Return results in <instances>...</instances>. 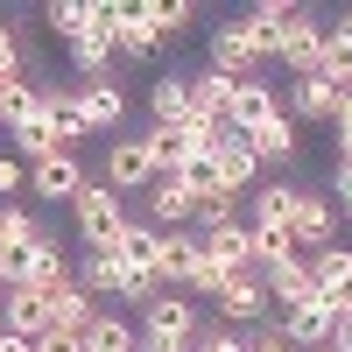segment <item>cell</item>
<instances>
[{
  "instance_id": "d6a6232c",
  "label": "cell",
  "mask_w": 352,
  "mask_h": 352,
  "mask_svg": "<svg viewBox=\"0 0 352 352\" xmlns=\"http://www.w3.org/2000/svg\"><path fill=\"white\" fill-rule=\"evenodd\" d=\"M43 240V226H36V212H21V204H8L0 212V247H14V254H28Z\"/></svg>"
},
{
  "instance_id": "ac0fdd59",
  "label": "cell",
  "mask_w": 352,
  "mask_h": 352,
  "mask_svg": "<svg viewBox=\"0 0 352 352\" xmlns=\"http://www.w3.org/2000/svg\"><path fill=\"white\" fill-rule=\"evenodd\" d=\"M289 232H296L303 254H324V247H331V204L317 197V190H303V197H296V219H289Z\"/></svg>"
},
{
  "instance_id": "ffe728a7",
  "label": "cell",
  "mask_w": 352,
  "mask_h": 352,
  "mask_svg": "<svg viewBox=\"0 0 352 352\" xmlns=\"http://www.w3.org/2000/svg\"><path fill=\"white\" fill-rule=\"evenodd\" d=\"M78 338H85V352H141V324H127L120 310H99Z\"/></svg>"
},
{
  "instance_id": "9a60e30c",
  "label": "cell",
  "mask_w": 352,
  "mask_h": 352,
  "mask_svg": "<svg viewBox=\"0 0 352 352\" xmlns=\"http://www.w3.org/2000/svg\"><path fill=\"white\" fill-rule=\"evenodd\" d=\"M247 148H254V162H296V148H303V127L289 120V113H275L268 127H254V134H240Z\"/></svg>"
},
{
  "instance_id": "4316f807",
  "label": "cell",
  "mask_w": 352,
  "mask_h": 352,
  "mask_svg": "<svg viewBox=\"0 0 352 352\" xmlns=\"http://www.w3.org/2000/svg\"><path fill=\"white\" fill-rule=\"evenodd\" d=\"M92 317H99V303L92 296H85V289L71 282V289H56V296H50V331H85V324H92Z\"/></svg>"
},
{
  "instance_id": "cb8c5ba5",
  "label": "cell",
  "mask_w": 352,
  "mask_h": 352,
  "mask_svg": "<svg viewBox=\"0 0 352 352\" xmlns=\"http://www.w3.org/2000/svg\"><path fill=\"white\" fill-rule=\"evenodd\" d=\"M190 261H197V232H162V254H155V282H162V289H184Z\"/></svg>"
},
{
  "instance_id": "7dc6e473",
  "label": "cell",
  "mask_w": 352,
  "mask_h": 352,
  "mask_svg": "<svg viewBox=\"0 0 352 352\" xmlns=\"http://www.w3.org/2000/svg\"><path fill=\"white\" fill-rule=\"evenodd\" d=\"M338 197H345V219H352V190H338Z\"/></svg>"
},
{
  "instance_id": "ba28073f",
  "label": "cell",
  "mask_w": 352,
  "mask_h": 352,
  "mask_svg": "<svg viewBox=\"0 0 352 352\" xmlns=\"http://www.w3.org/2000/svg\"><path fill=\"white\" fill-rule=\"evenodd\" d=\"M0 331H14V338H43L50 331V296H36V289H0Z\"/></svg>"
},
{
  "instance_id": "6da1fadb",
  "label": "cell",
  "mask_w": 352,
  "mask_h": 352,
  "mask_svg": "<svg viewBox=\"0 0 352 352\" xmlns=\"http://www.w3.org/2000/svg\"><path fill=\"white\" fill-rule=\"evenodd\" d=\"M197 331H204V310L184 289H162V296L141 310V352H190Z\"/></svg>"
},
{
  "instance_id": "9c48e42d",
  "label": "cell",
  "mask_w": 352,
  "mask_h": 352,
  "mask_svg": "<svg viewBox=\"0 0 352 352\" xmlns=\"http://www.w3.org/2000/svg\"><path fill=\"white\" fill-rule=\"evenodd\" d=\"M197 247H204V261L232 282V275H254V232L247 226H226V232H197Z\"/></svg>"
},
{
  "instance_id": "60d3db41",
  "label": "cell",
  "mask_w": 352,
  "mask_h": 352,
  "mask_svg": "<svg viewBox=\"0 0 352 352\" xmlns=\"http://www.w3.org/2000/svg\"><path fill=\"white\" fill-rule=\"evenodd\" d=\"M247 352H296V345H289V338L268 324V331H254V338H247Z\"/></svg>"
},
{
  "instance_id": "484cf974",
  "label": "cell",
  "mask_w": 352,
  "mask_h": 352,
  "mask_svg": "<svg viewBox=\"0 0 352 352\" xmlns=\"http://www.w3.org/2000/svg\"><path fill=\"white\" fill-rule=\"evenodd\" d=\"M43 106H50V92H43V85H21V78H8V85H0V120H8V127L43 120Z\"/></svg>"
},
{
  "instance_id": "7c38bea8",
  "label": "cell",
  "mask_w": 352,
  "mask_h": 352,
  "mask_svg": "<svg viewBox=\"0 0 352 352\" xmlns=\"http://www.w3.org/2000/svg\"><path fill=\"white\" fill-rule=\"evenodd\" d=\"M317 50H324V28L296 8V14H289V28H282V50H275V56H282L296 78H317Z\"/></svg>"
},
{
  "instance_id": "52a82bcc",
  "label": "cell",
  "mask_w": 352,
  "mask_h": 352,
  "mask_svg": "<svg viewBox=\"0 0 352 352\" xmlns=\"http://www.w3.org/2000/svg\"><path fill=\"white\" fill-rule=\"evenodd\" d=\"M71 282H78V268H71L64 240H56V232H43V240L28 247V289H36V296H56V289H71Z\"/></svg>"
},
{
  "instance_id": "c3c4849f",
  "label": "cell",
  "mask_w": 352,
  "mask_h": 352,
  "mask_svg": "<svg viewBox=\"0 0 352 352\" xmlns=\"http://www.w3.org/2000/svg\"><path fill=\"white\" fill-rule=\"evenodd\" d=\"M317 352H338V345H317Z\"/></svg>"
},
{
  "instance_id": "83f0119b",
  "label": "cell",
  "mask_w": 352,
  "mask_h": 352,
  "mask_svg": "<svg viewBox=\"0 0 352 352\" xmlns=\"http://www.w3.org/2000/svg\"><path fill=\"white\" fill-rule=\"evenodd\" d=\"M155 254H162V232L127 219V232L113 240V261H120V268H148V275H155Z\"/></svg>"
},
{
  "instance_id": "30bf717a",
  "label": "cell",
  "mask_w": 352,
  "mask_h": 352,
  "mask_svg": "<svg viewBox=\"0 0 352 352\" xmlns=\"http://www.w3.org/2000/svg\"><path fill=\"white\" fill-rule=\"evenodd\" d=\"M212 310H219V324H261L268 317V289H261V275H232L212 296Z\"/></svg>"
},
{
  "instance_id": "8992f818",
  "label": "cell",
  "mask_w": 352,
  "mask_h": 352,
  "mask_svg": "<svg viewBox=\"0 0 352 352\" xmlns=\"http://www.w3.org/2000/svg\"><path fill=\"white\" fill-rule=\"evenodd\" d=\"M190 219H197L190 184H184V176H155V184H148V226L155 232H184Z\"/></svg>"
},
{
  "instance_id": "277c9868",
  "label": "cell",
  "mask_w": 352,
  "mask_h": 352,
  "mask_svg": "<svg viewBox=\"0 0 352 352\" xmlns=\"http://www.w3.org/2000/svg\"><path fill=\"white\" fill-rule=\"evenodd\" d=\"M310 282H317V303H324L331 317H345V310H352V247L310 254Z\"/></svg>"
},
{
  "instance_id": "f546056e",
  "label": "cell",
  "mask_w": 352,
  "mask_h": 352,
  "mask_svg": "<svg viewBox=\"0 0 352 352\" xmlns=\"http://www.w3.org/2000/svg\"><path fill=\"white\" fill-rule=\"evenodd\" d=\"M71 50V64H78V85H92V78H113V43L99 36V28H85L78 43H64Z\"/></svg>"
},
{
  "instance_id": "f1b7e54d",
  "label": "cell",
  "mask_w": 352,
  "mask_h": 352,
  "mask_svg": "<svg viewBox=\"0 0 352 352\" xmlns=\"http://www.w3.org/2000/svg\"><path fill=\"white\" fill-rule=\"evenodd\" d=\"M254 197V226H289V219H296V184H282V176H275V184H261V190H247Z\"/></svg>"
},
{
  "instance_id": "f6af8a7d",
  "label": "cell",
  "mask_w": 352,
  "mask_h": 352,
  "mask_svg": "<svg viewBox=\"0 0 352 352\" xmlns=\"http://www.w3.org/2000/svg\"><path fill=\"white\" fill-rule=\"evenodd\" d=\"M0 352H36V338H14V331H0Z\"/></svg>"
},
{
  "instance_id": "8d00e7d4",
  "label": "cell",
  "mask_w": 352,
  "mask_h": 352,
  "mask_svg": "<svg viewBox=\"0 0 352 352\" xmlns=\"http://www.w3.org/2000/svg\"><path fill=\"white\" fill-rule=\"evenodd\" d=\"M162 296V282L148 275V268H120V303H134V310H148Z\"/></svg>"
},
{
  "instance_id": "836d02e7",
  "label": "cell",
  "mask_w": 352,
  "mask_h": 352,
  "mask_svg": "<svg viewBox=\"0 0 352 352\" xmlns=\"http://www.w3.org/2000/svg\"><path fill=\"white\" fill-rule=\"evenodd\" d=\"M14 148H21V162H28V169H36V162H50V155H64V148H56V134H50V120L14 127Z\"/></svg>"
},
{
  "instance_id": "d4e9b609",
  "label": "cell",
  "mask_w": 352,
  "mask_h": 352,
  "mask_svg": "<svg viewBox=\"0 0 352 352\" xmlns=\"http://www.w3.org/2000/svg\"><path fill=\"white\" fill-rule=\"evenodd\" d=\"M148 113H155V127H176V120H190V78H155L148 85Z\"/></svg>"
},
{
  "instance_id": "e0dca14e",
  "label": "cell",
  "mask_w": 352,
  "mask_h": 352,
  "mask_svg": "<svg viewBox=\"0 0 352 352\" xmlns=\"http://www.w3.org/2000/svg\"><path fill=\"white\" fill-rule=\"evenodd\" d=\"M28 190H36V197H56V204H71V197L85 190L78 155H50V162H36V169H28Z\"/></svg>"
},
{
  "instance_id": "4fadbf2b",
  "label": "cell",
  "mask_w": 352,
  "mask_h": 352,
  "mask_svg": "<svg viewBox=\"0 0 352 352\" xmlns=\"http://www.w3.org/2000/svg\"><path fill=\"white\" fill-rule=\"evenodd\" d=\"M78 113H85V127L106 134V127H120L127 120V92L113 78H92V85H78Z\"/></svg>"
},
{
  "instance_id": "bcb514c9",
  "label": "cell",
  "mask_w": 352,
  "mask_h": 352,
  "mask_svg": "<svg viewBox=\"0 0 352 352\" xmlns=\"http://www.w3.org/2000/svg\"><path fill=\"white\" fill-rule=\"evenodd\" d=\"M331 36H338V43H352V8L338 14V28H331Z\"/></svg>"
},
{
  "instance_id": "1f68e13d",
  "label": "cell",
  "mask_w": 352,
  "mask_h": 352,
  "mask_svg": "<svg viewBox=\"0 0 352 352\" xmlns=\"http://www.w3.org/2000/svg\"><path fill=\"white\" fill-rule=\"evenodd\" d=\"M78 289H85V296H120V261H113V254H85V268H78Z\"/></svg>"
},
{
  "instance_id": "7bdbcfd3",
  "label": "cell",
  "mask_w": 352,
  "mask_h": 352,
  "mask_svg": "<svg viewBox=\"0 0 352 352\" xmlns=\"http://www.w3.org/2000/svg\"><path fill=\"white\" fill-rule=\"evenodd\" d=\"M331 127H338V141H345V155H352V92L338 99V113H331Z\"/></svg>"
},
{
  "instance_id": "603a6c76",
  "label": "cell",
  "mask_w": 352,
  "mask_h": 352,
  "mask_svg": "<svg viewBox=\"0 0 352 352\" xmlns=\"http://www.w3.org/2000/svg\"><path fill=\"white\" fill-rule=\"evenodd\" d=\"M331 113H338V85H324V78L289 85V120H331Z\"/></svg>"
},
{
  "instance_id": "7402d4cb",
  "label": "cell",
  "mask_w": 352,
  "mask_h": 352,
  "mask_svg": "<svg viewBox=\"0 0 352 352\" xmlns=\"http://www.w3.org/2000/svg\"><path fill=\"white\" fill-rule=\"evenodd\" d=\"M113 50H127V56H155V50H169V36H162L155 14H148V0H141V8H127V21H120V36H113Z\"/></svg>"
},
{
  "instance_id": "8fae6325",
  "label": "cell",
  "mask_w": 352,
  "mask_h": 352,
  "mask_svg": "<svg viewBox=\"0 0 352 352\" xmlns=\"http://www.w3.org/2000/svg\"><path fill=\"white\" fill-rule=\"evenodd\" d=\"M289 345H296V352H317V345H331V331H338V317L324 310V303H296V310H282V324H275Z\"/></svg>"
},
{
  "instance_id": "3957f363",
  "label": "cell",
  "mask_w": 352,
  "mask_h": 352,
  "mask_svg": "<svg viewBox=\"0 0 352 352\" xmlns=\"http://www.w3.org/2000/svg\"><path fill=\"white\" fill-rule=\"evenodd\" d=\"M155 155H148V141H113L106 148V169H99V184L113 190V197H127V190H148L155 184Z\"/></svg>"
},
{
  "instance_id": "4dcf8cb0",
  "label": "cell",
  "mask_w": 352,
  "mask_h": 352,
  "mask_svg": "<svg viewBox=\"0 0 352 352\" xmlns=\"http://www.w3.org/2000/svg\"><path fill=\"white\" fill-rule=\"evenodd\" d=\"M254 232V268H275V261H303V247H296V232L289 226H247Z\"/></svg>"
},
{
  "instance_id": "d590c367",
  "label": "cell",
  "mask_w": 352,
  "mask_h": 352,
  "mask_svg": "<svg viewBox=\"0 0 352 352\" xmlns=\"http://www.w3.org/2000/svg\"><path fill=\"white\" fill-rule=\"evenodd\" d=\"M197 226H204V232H226V226H240V197H232V190H212V197H197Z\"/></svg>"
},
{
  "instance_id": "d6986e66",
  "label": "cell",
  "mask_w": 352,
  "mask_h": 352,
  "mask_svg": "<svg viewBox=\"0 0 352 352\" xmlns=\"http://www.w3.org/2000/svg\"><path fill=\"white\" fill-rule=\"evenodd\" d=\"M289 14H296L289 0H254V8L240 14V21H247V36H254V56H275V50H282V28H289Z\"/></svg>"
},
{
  "instance_id": "44dd1931",
  "label": "cell",
  "mask_w": 352,
  "mask_h": 352,
  "mask_svg": "<svg viewBox=\"0 0 352 352\" xmlns=\"http://www.w3.org/2000/svg\"><path fill=\"white\" fill-rule=\"evenodd\" d=\"M232 85H240V78H219V71L190 78V113H197V120H212V127H226V113H232Z\"/></svg>"
},
{
  "instance_id": "f35d334b",
  "label": "cell",
  "mask_w": 352,
  "mask_h": 352,
  "mask_svg": "<svg viewBox=\"0 0 352 352\" xmlns=\"http://www.w3.org/2000/svg\"><path fill=\"white\" fill-rule=\"evenodd\" d=\"M21 282H28V254L0 247V289H21Z\"/></svg>"
},
{
  "instance_id": "5b68a950",
  "label": "cell",
  "mask_w": 352,
  "mask_h": 352,
  "mask_svg": "<svg viewBox=\"0 0 352 352\" xmlns=\"http://www.w3.org/2000/svg\"><path fill=\"white\" fill-rule=\"evenodd\" d=\"M275 113H282V92H275V85H268V78H240V85H232L226 127H232V134H254V127H268Z\"/></svg>"
},
{
  "instance_id": "ee69618b",
  "label": "cell",
  "mask_w": 352,
  "mask_h": 352,
  "mask_svg": "<svg viewBox=\"0 0 352 352\" xmlns=\"http://www.w3.org/2000/svg\"><path fill=\"white\" fill-rule=\"evenodd\" d=\"M331 345H338V352H352V310L338 317V331H331Z\"/></svg>"
},
{
  "instance_id": "b9f144b4",
  "label": "cell",
  "mask_w": 352,
  "mask_h": 352,
  "mask_svg": "<svg viewBox=\"0 0 352 352\" xmlns=\"http://www.w3.org/2000/svg\"><path fill=\"white\" fill-rule=\"evenodd\" d=\"M36 352H85V338H71V331H43Z\"/></svg>"
},
{
  "instance_id": "7a4b0ae2",
  "label": "cell",
  "mask_w": 352,
  "mask_h": 352,
  "mask_svg": "<svg viewBox=\"0 0 352 352\" xmlns=\"http://www.w3.org/2000/svg\"><path fill=\"white\" fill-rule=\"evenodd\" d=\"M71 219H78V240L92 247V254H113V240L127 232V204L113 197L99 176H85V190L71 197Z\"/></svg>"
},
{
  "instance_id": "2e32d148",
  "label": "cell",
  "mask_w": 352,
  "mask_h": 352,
  "mask_svg": "<svg viewBox=\"0 0 352 352\" xmlns=\"http://www.w3.org/2000/svg\"><path fill=\"white\" fill-rule=\"evenodd\" d=\"M212 162H219V184L232 190V197H247V184H254V148H247V141L240 134H232V127H219V148H212Z\"/></svg>"
},
{
  "instance_id": "74e56055",
  "label": "cell",
  "mask_w": 352,
  "mask_h": 352,
  "mask_svg": "<svg viewBox=\"0 0 352 352\" xmlns=\"http://www.w3.org/2000/svg\"><path fill=\"white\" fill-rule=\"evenodd\" d=\"M21 78V36H14V21H0V85Z\"/></svg>"
},
{
  "instance_id": "e575fe53",
  "label": "cell",
  "mask_w": 352,
  "mask_h": 352,
  "mask_svg": "<svg viewBox=\"0 0 352 352\" xmlns=\"http://www.w3.org/2000/svg\"><path fill=\"white\" fill-rule=\"evenodd\" d=\"M85 28H92V0H56V8H50V36L78 43Z\"/></svg>"
},
{
  "instance_id": "5bb4252c",
  "label": "cell",
  "mask_w": 352,
  "mask_h": 352,
  "mask_svg": "<svg viewBox=\"0 0 352 352\" xmlns=\"http://www.w3.org/2000/svg\"><path fill=\"white\" fill-rule=\"evenodd\" d=\"M254 64H261V56H254L247 21H226V28H212V71H219V78H247Z\"/></svg>"
},
{
  "instance_id": "ab89813d",
  "label": "cell",
  "mask_w": 352,
  "mask_h": 352,
  "mask_svg": "<svg viewBox=\"0 0 352 352\" xmlns=\"http://www.w3.org/2000/svg\"><path fill=\"white\" fill-rule=\"evenodd\" d=\"M14 190H28V162L21 155H0V197H14Z\"/></svg>"
}]
</instances>
